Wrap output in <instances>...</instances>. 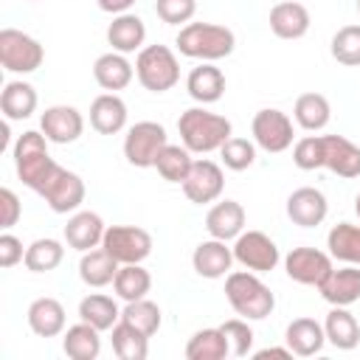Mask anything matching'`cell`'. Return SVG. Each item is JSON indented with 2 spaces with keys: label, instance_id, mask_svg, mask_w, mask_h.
I'll return each mask as SVG.
<instances>
[{
  "label": "cell",
  "instance_id": "obj_14",
  "mask_svg": "<svg viewBox=\"0 0 360 360\" xmlns=\"http://www.w3.org/2000/svg\"><path fill=\"white\" fill-rule=\"evenodd\" d=\"M39 129L51 143H73L82 132H84V118L76 107L70 104H53L42 112L39 118Z\"/></svg>",
  "mask_w": 360,
  "mask_h": 360
},
{
  "label": "cell",
  "instance_id": "obj_3",
  "mask_svg": "<svg viewBox=\"0 0 360 360\" xmlns=\"http://www.w3.org/2000/svg\"><path fill=\"white\" fill-rule=\"evenodd\" d=\"M225 298L233 307V312L248 318V321H262L276 307V298H273L270 287L253 270H248V273L245 270L228 273V278H225Z\"/></svg>",
  "mask_w": 360,
  "mask_h": 360
},
{
  "label": "cell",
  "instance_id": "obj_39",
  "mask_svg": "<svg viewBox=\"0 0 360 360\" xmlns=\"http://www.w3.org/2000/svg\"><path fill=\"white\" fill-rule=\"evenodd\" d=\"M62 259H65L62 242H56V239H37V242H31L25 248V259L22 262H25V267L31 273H51V270H56L62 264Z\"/></svg>",
  "mask_w": 360,
  "mask_h": 360
},
{
  "label": "cell",
  "instance_id": "obj_18",
  "mask_svg": "<svg viewBox=\"0 0 360 360\" xmlns=\"http://www.w3.org/2000/svg\"><path fill=\"white\" fill-rule=\"evenodd\" d=\"M323 169L338 177H360V146L343 135H323Z\"/></svg>",
  "mask_w": 360,
  "mask_h": 360
},
{
  "label": "cell",
  "instance_id": "obj_48",
  "mask_svg": "<svg viewBox=\"0 0 360 360\" xmlns=\"http://www.w3.org/2000/svg\"><path fill=\"white\" fill-rule=\"evenodd\" d=\"M135 6V0H98V8L107 14H127Z\"/></svg>",
  "mask_w": 360,
  "mask_h": 360
},
{
  "label": "cell",
  "instance_id": "obj_50",
  "mask_svg": "<svg viewBox=\"0 0 360 360\" xmlns=\"http://www.w3.org/2000/svg\"><path fill=\"white\" fill-rule=\"evenodd\" d=\"M354 211H357V217H360V194L354 197Z\"/></svg>",
  "mask_w": 360,
  "mask_h": 360
},
{
  "label": "cell",
  "instance_id": "obj_15",
  "mask_svg": "<svg viewBox=\"0 0 360 360\" xmlns=\"http://www.w3.org/2000/svg\"><path fill=\"white\" fill-rule=\"evenodd\" d=\"M329 214V202L323 197V191L312 188V186H304V188H295L290 197H287V217L301 225V228H315L326 219Z\"/></svg>",
  "mask_w": 360,
  "mask_h": 360
},
{
  "label": "cell",
  "instance_id": "obj_47",
  "mask_svg": "<svg viewBox=\"0 0 360 360\" xmlns=\"http://www.w3.org/2000/svg\"><path fill=\"white\" fill-rule=\"evenodd\" d=\"M25 259V250H22V242L14 236V233H0V267H14L17 262Z\"/></svg>",
  "mask_w": 360,
  "mask_h": 360
},
{
  "label": "cell",
  "instance_id": "obj_40",
  "mask_svg": "<svg viewBox=\"0 0 360 360\" xmlns=\"http://www.w3.org/2000/svg\"><path fill=\"white\" fill-rule=\"evenodd\" d=\"M121 321H127L129 326L141 329L143 335H155L160 329V307L149 298H138V301H127V307L121 309Z\"/></svg>",
  "mask_w": 360,
  "mask_h": 360
},
{
  "label": "cell",
  "instance_id": "obj_5",
  "mask_svg": "<svg viewBox=\"0 0 360 360\" xmlns=\"http://www.w3.org/2000/svg\"><path fill=\"white\" fill-rule=\"evenodd\" d=\"M135 76L149 93H166L180 82V62L169 45H146L138 51Z\"/></svg>",
  "mask_w": 360,
  "mask_h": 360
},
{
  "label": "cell",
  "instance_id": "obj_38",
  "mask_svg": "<svg viewBox=\"0 0 360 360\" xmlns=\"http://www.w3.org/2000/svg\"><path fill=\"white\" fill-rule=\"evenodd\" d=\"M191 163H194V160H191V152H188L186 146L166 143V146L160 149L158 160H155V169H158V174H160L163 180L183 186V180H186L188 172H191Z\"/></svg>",
  "mask_w": 360,
  "mask_h": 360
},
{
  "label": "cell",
  "instance_id": "obj_9",
  "mask_svg": "<svg viewBox=\"0 0 360 360\" xmlns=\"http://www.w3.org/2000/svg\"><path fill=\"white\" fill-rule=\"evenodd\" d=\"M37 194L45 197V202L53 214H70L84 202V180L76 172L56 166L53 174L45 180V186Z\"/></svg>",
  "mask_w": 360,
  "mask_h": 360
},
{
  "label": "cell",
  "instance_id": "obj_22",
  "mask_svg": "<svg viewBox=\"0 0 360 360\" xmlns=\"http://www.w3.org/2000/svg\"><path fill=\"white\" fill-rule=\"evenodd\" d=\"M205 228L214 239H236L245 228V208L236 200H219L217 205H211L208 217H205Z\"/></svg>",
  "mask_w": 360,
  "mask_h": 360
},
{
  "label": "cell",
  "instance_id": "obj_35",
  "mask_svg": "<svg viewBox=\"0 0 360 360\" xmlns=\"http://www.w3.org/2000/svg\"><path fill=\"white\" fill-rule=\"evenodd\" d=\"M225 354H231V343L219 326L217 329H200L186 343L188 360H222Z\"/></svg>",
  "mask_w": 360,
  "mask_h": 360
},
{
  "label": "cell",
  "instance_id": "obj_19",
  "mask_svg": "<svg viewBox=\"0 0 360 360\" xmlns=\"http://www.w3.org/2000/svg\"><path fill=\"white\" fill-rule=\"evenodd\" d=\"M104 231H107V225L96 211H76L65 225V242L73 250L84 253V250H93L101 245Z\"/></svg>",
  "mask_w": 360,
  "mask_h": 360
},
{
  "label": "cell",
  "instance_id": "obj_44",
  "mask_svg": "<svg viewBox=\"0 0 360 360\" xmlns=\"http://www.w3.org/2000/svg\"><path fill=\"white\" fill-rule=\"evenodd\" d=\"M219 329L225 332V338L231 343V354H236V357H248L250 354V349H253V329L248 326V318L245 321L242 318H231Z\"/></svg>",
  "mask_w": 360,
  "mask_h": 360
},
{
  "label": "cell",
  "instance_id": "obj_25",
  "mask_svg": "<svg viewBox=\"0 0 360 360\" xmlns=\"http://www.w3.org/2000/svg\"><path fill=\"white\" fill-rule=\"evenodd\" d=\"M28 326L39 338H56L65 332V307L56 298H37L28 307Z\"/></svg>",
  "mask_w": 360,
  "mask_h": 360
},
{
  "label": "cell",
  "instance_id": "obj_51",
  "mask_svg": "<svg viewBox=\"0 0 360 360\" xmlns=\"http://www.w3.org/2000/svg\"><path fill=\"white\" fill-rule=\"evenodd\" d=\"M357 8H360V0H357Z\"/></svg>",
  "mask_w": 360,
  "mask_h": 360
},
{
  "label": "cell",
  "instance_id": "obj_29",
  "mask_svg": "<svg viewBox=\"0 0 360 360\" xmlns=\"http://www.w3.org/2000/svg\"><path fill=\"white\" fill-rule=\"evenodd\" d=\"M118 267H121V264H118V262L98 245V248L82 253V262H79V278H82L87 287H107V284H112Z\"/></svg>",
  "mask_w": 360,
  "mask_h": 360
},
{
  "label": "cell",
  "instance_id": "obj_28",
  "mask_svg": "<svg viewBox=\"0 0 360 360\" xmlns=\"http://www.w3.org/2000/svg\"><path fill=\"white\" fill-rule=\"evenodd\" d=\"M323 332H326V340L340 352H352L360 343V323L346 307L329 309V315L323 321Z\"/></svg>",
  "mask_w": 360,
  "mask_h": 360
},
{
  "label": "cell",
  "instance_id": "obj_4",
  "mask_svg": "<svg viewBox=\"0 0 360 360\" xmlns=\"http://www.w3.org/2000/svg\"><path fill=\"white\" fill-rule=\"evenodd\" d=\"M56 166L59 163L48 155V138L42 135V129L39 132L28 129L14 141V169H17V177L31 191H39Z\"/></svg>",
  "mask_w": 360,
  "mask_h": 360
},
{
  "label": "cell",
  "instance_id": "obj_16",
  "mask_svg": "<svg viewBox=\"0 0 360 360\" xmlns=\"http://www.w3.org/2000/svg\"><path fill=\"white\" fill-rule=\"evenodd\" d=\"M323 301H329L332 307H352L354 301H360V267L357 264H346V267H332L329 276L318 284Z\"/></svg>",
  "mask_w": 360,
  "mask_h": 360
},
{
  "label": "cell",
  "instance_id": "obj_34",
  "mask_svg": "<svg viewBox=\"0 0 360 360\" xmlns=\"http://www.w3.org/2000/svg\"><path fill=\"white\" fill-rule=\"evenodd\" d=\"M79 318L87 321L90 326H96L98 332H107L121 321V309L110 295L93 292V295L79 301Z\"/></svg>",
  "mask_w": 360,
  "mask_h": 360
},
{
  "label": "cell",
  "instance_id": "obj_17",
  "mask_svg": "<svg viewBox=\"0 0 360 360\" xmlns=\"http://www.w3.org/2000/svg\"><path fill=\"white\" fill-rule=\"evenodd\" d=\"M233 248H228L222 239H205L194 248L191 253V264L197 270V276L202 278H222L231 273V264H233Z\"/></svg>",
  "mask_w": 360,
  "mask_h": 360
},
{
  "label": "cell",
  "instance_id": "obj_12",
  "mask_svg": "<svg viewBox=\"0 0 360 360\" xmlns=\"http://www.w3.org/2000/svg\"><path fill=\"white\" fill-rule=\"evenodd\" d=\"M284 270L292 281L307 284V287H318L332 270V256L318 250V248H292L284 259Z\"/></svg>",
  "mask_w": 360,
  "mask_h": 360
},
{
  "label": "cell",
  "instance_id": "obj_11",
  "mask_svg": "<svg viewBox=\"0 0 360 360\" xmlns=\"http://www.w3.org/2000/svg\"><path fill=\"white\" fill-rule=\"evenodd\" d=\"M233 259L253 273H270L278 264L276 242L262 231H242L233 242Z\"/></svg>",
  "mask_w": 360,
  "mask_h": 360
},
{
  "label": "cell",
  "instance_id": "obj_37",
  "mask_svg": "<svg viewBox=\"0 0 360 360\" xmlns=\"http://www.w3.org/2000/svg\"><path fill=\"white\" fill-rule=\"evenodd\" d=\"M112 290L124 301L146 298V292L152 290V276L141 264H121L118 273H115V278H112Z\"/></svg>",
  "mask_w": 360,
  "mask_h": 360
},
{
  "label": "cell",
  "instance_id": "obj_26",
  "mask_svg": "<svg viewBox=\"0 0 360 360\" xmlns=\"http://www.w3.org/2000/svg\"><path fill=\"white\" fill-rule=\"evenodd\" d=\"M186 90H188V96H191L194 101H200V104H214V101H219L222 93H225V76H222V70L214 68L211 62H202V65H197V68L188 73Z\"/></svg>",
  "mask_w": 360,
  "mask_h": 360
},
{
  "label": "cell",
  "instance_id": "obj_43",
  "mask_svg": "<svg viewBox=\"0 0 360 360\" xmlns=\"http://www.w3.org/2000/svg\"><path fill=\"white\" fill-rule=\"evenodd\" d=\"M292 163L304 172L323 169V135H307L292 146Z\"/></svg>",
  "mask_w": 360,
  "mask_h": 360
},
{
  "label": "cell",
  "instance_id": "obj_30",
  "mask_svg": "<svg viewBox=\"0 0 360 360\" xmlns=\"http://www.w3.org/2000/svg\"><path fill=\"white\" fill-rule=\"evenodd\" d=\"M62 349L70 360H96L101 354L98 329L90 326L87 321H79L76 326H68V332L62 338Z\"/></svg>",
  "mask_w": 360,
  "mask_h": 360
},
{
  "label": "cell",
  "instance_id": "obj_2",
  "mask_svg": "<svg viewBox=\"0 0 360 360\" xmlns=\"http://www.w3.org/2000/svg\"><path fill=\"white\" fill-rule=\"evenodd\" d=\"M177 51L188 59H202V62H217L233 53L236 37L231 28L217 25V22H186L174 39Z\"/></svg>",
  "mask_w": 360,
  "mask_h": 360
},
{
  "label": "cell",
  "instance_id": "obj_24",
  "mask_svg": "<svg viewBox=\"0 0 360 360\" xmlns=\"http://www.w3.org/2000/svg\"><path fill=\"white\" fill-rule=\"evenodd\" d=\"M146 39V25L138 14H115V20L107 28V42L112 45V51L118 53H132L141 51Z\"/></svg>",
  "mask_w": 360,
  "mask_h": 360
},
{
  "label": "cell",
  "instance_id": "obj_10",
  "mask_svg": "<svg viewBox=\"0 0 360 360\" xmlns=\"http://www.w3.org/2000/svg\"><path fill=\"white\" fill-rule=\"evenodd\" d=\"M250 132H253V141L256 146H262L264 152H284L292 146V121L287 112L276 110V107H264L253 115V124H250Z\"/></svg>",
  "mask_w": 360,
  "mask_h": 360
},
{
  "label": "cell",
  "instance_id": "obj_32",
  "mask_svg": "<svg viewBox=\"0 0 360 360\" xmlns=\"http://www.w3.org/2000/svg\"><path fill=\"white\" fill-rule=\"evenodd\" d=\"M292 115H295V124L307 132H318L329 124L332 118V107L326 101V96L321 93H301L295 98V107H292Z\"/></svg>",
  "mask_w": 360,
  "mask_h": 360
},
{
  "label": "cell",
  "instance_id": "obj_20",
  "mask_svg": "<svg viewBox=\"0 0 360 360\" xmlns=\"http://www.w3.org/2000/svg\"><path fill=\"white\" fill-rule=\"evenodd\" d=\"M270 31L278 39H301L309 31V11L295 0H281L270 8Z\"/></svg>",
  "mask_w": 360,
  "mask_h": 360
},
{
  "label": "cell",
  "instance_id": "obj_46",
  "mask_svg": "<svg viewBox=\"0 0 360 360\" xmlns=\"http://www.w3.org/2000/svg\"><path fill=\"white\" fill-rule=\"evenodd\" d=\"M22 214V205H20V197L11 191V188H0V228L8 231L17 225Z\"/></svg>",
  "mask_w": 360,
  "mask_h": 360
},
{
  "label": "cell",
  "instance_id": "obj_36",
  "mask_svg": "<svg viewBox=\"0 0 360 360\" xmlns=\"http://www.w3.org/2000/svg\"><path fill=\"white\" fill-rule=\"evenodd\" d=\"M110 340H112V352L121 360H146V354H149V335L129 326L127 321H118L112 326Z\"/></svg>",
  "mask_w": 360,
  "mask_h": 360
},
{
  "label": "cell",
  "instance_id": "obj_42",
  "mask_svg": "<svg viewBox=\"0 0 360 360\" xmlns=\"http://www.w3.org/2000/svg\"><path fill=\"white\" fill-rule=\"evenodd\" d=\"M219 158H222L225 169H231V172H245V169H250L253 160H256V146H253L248 138H233V135H231V138L219 146Z\"/></svg>",
  "mask_w": 360,
  "mask_h": 360
},
{
  "label": "cell",
  "instance_id": "obj_21",
  "mask_svg": "<svg viewBox=\"0 0 360 360\" xmlns=\"http://www.w3.org/2000/svg\"><path fill=\"white\" fill-rule=\"evenodd\" d=\"M90 127L101 135H115L127 127V104L115 93H101L90 104Z\"/></svg>",
  "mask_w": 360,
  "mask_h": 360
},
{
  "label": "cell",
  "instance_id": "obj_6",
  "mask_svg": "<svg viewBox=\"0 0 360 360\" xmlns=\"http://www.w3.org/2000/svg\"><path fill=\"white\" fill-rule=\"evenodd\" d=\"M169 143V135L163 129V124L158 121H138L127 129V138H124V158L138 166V169H149L155 166L160 149Z\"/></svg>",
  "mask_w": 360,
  "mask_h": 360
},
{
  "label": "cell",
  "instance_id": "obj_41",
  "mask_svg": "<svg viewBox=\"0 0 360 360\" xmlns=\"http://www.w3.org/2000/svg\"><path fill=\"white\" fill-rule=\"evenodd\" d=\"M332 56L340 65L357 68L360 65V25H343L338 28V34L332 37Z\"/></svg>",
  "mask_w": 360,
  "mask_h": 360
},
{
  "label": "cell",
  "instance_id": "obj_33",
  "mask_svg": "<svg viewBox=\"0 0 360 360\" xmlns=\"http://www.w3.org/2000/svg\"><path fill=\"white\" fill-rule=\"evenodd\" d=\"M326 248H329L332 259L360 267V225L338 222L326 236Z\"/></svg>",
  "mask_w": 360,
  "mask_h": 360
},
{
  "label": "cell",
  "instance_id": "obj_13",
  "mask_svg": "<svg viewBox=\"0 0 360 360\" xmlns=\"http://www.w3.org/2000/svg\"><path fill=\"white\" fill-rule=\"evenodd\" d=\"M222 188H225L222 169L214 160H205V158L202 160H194L188 177L183 180V194L191 202H197V205H205V202L219 200Z\"/></svg>",
  "mask_w": 360,
  "mask_h": 360
},
{
  "label": "cell",
  "instance_id": "obj_8",
  "mask_svg": "<svg viewBox=\"0 0 360 360\" xmlns=\"http://www.w3.org/2000/svg\"><path fill=\"white\" fill-rule=\"evenodd\" d=\"M101 248L118 264H141L152 253V236L138 225H110L104 231Z\"/></svg>",
  "mask_w": 360,
  "mask_h": 360
},
{
  "label": "cell",
  "instance_id": "obj_31",
  "mask_svg": "<svg viewBox=\"0 0 360 360\" xmlns=\"http://www.w3.org/2000/svg\"><path fill=\"white\" fill-rule=\"evenodd\" d=\"M37 90L28 82H8L0 93V110L6 121H22L37 110Z\"/></svg>",
  "mask_w": 360,
  "mask_h": 360
},
{
  "label": "cell",
  "instance_id": "obj_23",
  "mask_svg": "<svg viewBox=\"0 0 360 360\" xmlns=\"http://www.w3.org/2000/svg\"><path fill=\"white\" fill-rule=\"evenodd\" d=\"M284 340H287L292 354L312 357V354H318L323 349L326 332H323V326L315 318H295V321H290V326L284 332Z\"/></svg>",
  "mask_w": 360,
  "mask_h": 360
},
{
  "label": "cell",
  "instance_id": "obj_27",
  "mask_svg": "<svg viewBox=\"0 0 360 360\" xmlns=\"http://www.w3.org/2000/svg\"><path fill=\"white\" fill-rule=\"evenodd\" d=\"M132 76H135L132 65H129L127 56L118 53V51L101 53V56L96 59V65H93V79L98 82V87H104V90H110V93L124 90V87L132 82Z\"/></svg>",
  "mask_w": 360,
  "mask_h": 360
},
{
  "label": "cell",
  "instance_id": "obj_1",
  "mask_svg": "<svg viewBox=\"0 0 360 360\" xmlns=\"http://www.w3.org/2000/svg\"><path fill=\"white\" fill-rule=\"evenodd\" d=\"M177 132L188 152L208 155L217 152L231 138V121L205 107H191L177 118Z\"/></svg>",
  "mask_w": 360,
  "mask_h": 360
},
{
  "label": "cell",
  "instance_id": "obj_7",
  "mask_svg": "<svg viewBox=\"0 0 360 360\" xmlns=\"http://www.w3.org/2000/svg\"><path fill=\"white\" fill-rule=\"evenodd\" d=\"M42 59H45V51L34 37L17 28L0 31V65L8 73H34L42 65Z\"/></svg>",
  "mask_w": 360,
  "mask_h": 360
},
{
  "label": "cell",
  "instance_id": "obj_49",
  "mask_svg": "<svg viewBox=\"0 0 360 360\" xmlns=\"http://www.w3.org/2000/svg\"><path fill=\"white\" fill-rule=\"evenodd\" d=\"M256 360H267V357H292V352H290V346H270V349H262V352H256L253 354Z\"/></svg>",
  "mask_w": 360,
  "mask_h": 360
},
{
  "label": "cell",
  "instance_id": "obj_45",
  "mask_svg": "<svg viewBox=\"0 0 360 360\" xmlns=\"http://www.w3.org/2000/svg\"><path fill=\"white\" fill-rule=\"evenodd\" d=\"M155 11L166 25H186L197 11V0H155Z\"/></svg>",
  "mask_w": 360,
  "mask_h": 360
}]
</instances>
